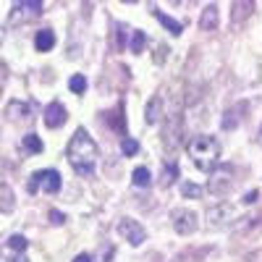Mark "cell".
Segmentation results:
<instances>
[{
    "mask_svg": "<svg viewBox=\"0 0 262 262\" xmlns=\"http://www.w3.org/2000/svg\"><path fill=\"white\" fill-rule=\"evenodd\" d=\"M66 155H69V163L74 165V170L79 173V176H92L95 165H97V158H100V149H97L95 139L86 134L84 128H76L71 142H69Z\"/></svg>",
    "mask_w": 262,
    "mask_h": 262,
    "instance_id": "obj_1",
    "label": "cell"
},
{
    "mask_svg": "<svg viewBox=\"0 0 262 262\" xmlns=\"http://www.w3.org/2000/svg\"><path fill=\"white\" fill-rule=\"evenodd\" d=\"M186 152H189L194 168H200L205 173H212L217 168V160H221V142H217L215 137L200 134L186 144Z\"/></svg>",
    "mask_w": 262,
    "mask_h": 262,
    "instance_id": "obj_2",
    "label": "cell"
},
{
    "mask_svg": "<svg viewBox=\"0 0 262 262\" xmlns=\"http://www.w3.org/2000/svg\"><path fill=\"white\" fill-rule=\"evenodd\" d=\"M29 194H37V191H45V194H58L60 191V173L53 170V168H45V170H37L34 176L29 179Z\"/></svg>",
    "mask_w": 262,
    "mask_h": 262,
    "instance_id": "obj_3",
    "label": "cell"
},
{
    "mask_svg": "<svg viewBox=\"0 0 262 262\" xmlns=\"http://www.w3.org/2000/svg\"><path fill=\"white\" fill-rule=\"evenodd\" d=\"M231 186H233V165H217V168L210 173L207 189H210L215 196H223V194H228Z\"/></svg>",
    "mask_w": 262,
    "mask_h": 262,
    "instance_id": "obj_4",
    "label": "cell"
},
{
    "mask_svg": "<svg viewBox=\"0 0 262 262\" xmlns=\"http://www.w3.org/2000/svg\"><path fill=\"white\" fill-rule=\"evenodd\" d=\"M45 6L39 0H21V3H13V13H11V24H24V21H32L37 16H42Z\"/></svg>",
    "mask_w": 262,
    "mask_h": 262,
    "instance_id": "obj_5",
    "label": "cell"
},
{
    "mask_svg": "<svg viewBox=\"0 0 262 262\" xmlns=\"http://www.w3.org/2000/svg\"><path fill=\"white\" fill-rule=\"evenodd\" d=\"M170 223H173V231L181 233V236H189L196 231V212L194 210H186V207H179L170 212Z\"/></svg>",
    "mask_w": 262,
    "mask_h": 262,
    "instance_id": "obj_6",
    "label": "cell"
},
{
    "mask_svg": "<svg viewBox=\"0 0 262 262\" xmlns=\"http://www.w3.org/2000/svg\"><path fill=\"white\" fill-rule=\"evenodd\" d=\"M118 233L126 238V242H128L131 247H139V244H144V238H147L144 228H142L137 221H128V217H123V221L118 223Z\"/></svg>",
    "mask_w": 262,
    "mask_h": 262,
    "instance_id": "obj_7",
    "label": "cell"
},
{
    "mask_svg": "<svg viewBox=\"0 0 262 262\" xmlns=\"http://www.w3.org/2000/svg\"><path fill=\"white\" fill-rule=\"evenodd\" d=\"M228 221H233V207L228 205H217L207 210V226L210 228H223Z\"/></svg>",
    "mask_w": 262,
    "mask_h": 262,
    "instance_id": "obj_8",
    "label": "cell"
},
{
    "mask_svg": "<svg viewBox=\"0 0 262 262\" xmlns=\"http://www.w3.org/2000/svg\"><path fill=\"white\" fill-rule=\"evenodd\" d=\"M66 118H69V113H66V107L60 102H50L45 107V126L48 128H60L66 123Z\"/></svg>",
    "mask_w": 262,
    "mask_h": 262,
    "instance_id": "obj_9",
    "label": "cell"
},
{
    "mask_svg": "<svg viewBox=\"0 0 262 262\" xmlns=\"http://www.w3.org/2000/svg\"><path fill=\"white\" fill-rule=\"evenodd\" d=\"M252 11H254V3H252V0H242V3H233V13H231L233 27L244 24V21L252 16Z\"/></svg>",
    "mask_w": 262,
    "mask_h": 262,
    "instance_id": "obj_10",
    "label": "cell"
},
{
    "mask_svg": "<svg viewBox=\"0 0 262 262\" xmlns=\"http://www.w3.org/2000/svg\"><path fill=\"white\" fill-rule=\"evenodd\" d=\"M149 11H152V16H155V18L160 21V24H163V27H165V29H168V32H170L173 37H179V34L184 32V27H181V21H176V18H170V16H165V13H163L160 8H155V6H152Z\"/></svg>",
    "mask_w": 262,
    "mask_h": 262,
    "instance_id": "obj_11",
    "label": "cell"
},
{
    "mask_svg": "<svg viewBox=\"0 0 262 262\" xmlns=\"http://www.w3.org/2000/svg\"><path fill=\"white\" fill-rule=\"evenodd\" d=\"M34 48H37L39 53L53 50V48H55V32H53V29H39V32L34 34Z\"/></svg>",
    "mask_w": 262,
    "mask_h": 262,
    "instance_id": "obj_12",
    "label": "cell"
},
{
    "mask_svg": "<svg viewBox=\"0 0 262 262\" xmlns=\"http://www.w3.org/2000/svg\"><path fill=\"white\" fill-rule=\"evenodd\" d=\"M217 27V6H207L202 11V18H200V29L202 32H215Z\"/></svg>",
    "mask_w": 262,
    "mask_h": 262,
    "instance_id": "obj_13",
    "label": "cell"
},
{
    "mask_svg": "<svg viewBox=\"0 0 262 262\" xmlns=\"http://www.w3.org/2000/svg\"><path fill=\"white\" fill-rule=\"evenodd\" d=\"M144 45H147V34L142 29H131V34H128V50L131 53H142Z\"/></svg>",
    "mask_w": 262,
    "mask_h": 262,
    "instance_id": "obj_14",
    "label": "cell"
},
{
    "mask_svg": "<svg viewBox=\"0 0 262 262\" xmlns=\"http://www.w3.org/2000/svg\"><path fill=\"white\" fill-rule=\"evenodd\" d=\"M176 179H179V165L176 163H165L163 173H160V186H170Z\"/></svg>",
    "mask_w": 262,
    "mask_h": 262,
    "instance_id": "obj_15",
    "label": "cell"
},
{
    "mask_svg": "<svg viewBox=\"0 0 262 262\" xmlns=\"http://www.w3.org/2000/svg\"><path fill=\"white\" fill-rule=\"evenodd\" d=\"M21 149L29 152V155H37V152H42V139L37 134H27L24 139H21Z\"/></svg>",
    "mask_w": 262,
    "mask_h": 262,
    "instance_id": "obj_16",
    "label": "cell"
},
{
    "mask_svg": "<svg viewBox=\"0 0 262 262\" xmlns=\"http://www.w3.org/2000/svg\"><path fill=\"white\" fill-rule=\"evenodd\" d=\"M160 107H163V100L160 97H152L149 102H147V123H158L160 121Z\"/></svg>",
    "mask_w": 262,
    "mask_h": 262,
    "instance_id": "obj_17",
    "label": "cell"
},
{
    "mask_svg": "<svg viewBox=\"0 0 262 262\" xmlns=\"http://www.w3.org/2000/svg\"><path fill=\"white\" fill-rule=\"evenodd\" d=\"M27 247H29V242L21 233H13L11 238H8V249L11 252H16V254H24L27 252Z\"/></svg>",
    "mask_w": 262,
    "mask_h": 262,
    "instance_id": "obj_18",
    "label": "cell"
},
{
    "mask_svg": "<svg viewBox=\"0 0 262 262\" xmlns=\"http://www.w3.org/2000/svg\"><path fill=\"white\" fill-rule=\"evenodd\" d=\"M131 181H134V186H149L152 184V176H149V170L147 168H137L134 173H131Z\"/></svg>",
    "mask_w": 262,
    "mask_h": 262,
    "instance_id": "obj_19",
    "label": "cell"
},
{
    "mask_svg": "<svg viewBox=\"0 0 262 262\" xmlns=\"http://www.w3.org/2000/svg\"><path fill=\"white\" fill-rule=\"evenodd\" d=\"M8 116H11V118H29V105H24V102H11V105H8Z\"/></svg>",
    "mask_w": 262,
    "mask_h": 262,
    "instance_id": "obj_20",
    "label": "cell"
},
{
    "mask_svg": "<svg viewBox=\"0 0 262 262\" xmlns=\"http://www.w3.org/2000/svg\"><path fill=\"white\" fill-rule=\"evenodd\" d=\"M107 123H111L116 131H121V134H123V131H126V126H123V105L116 107V113H113V116H107Z\"/></svg>",
    "mask_w": 262,
    "mask_h": 262,
    "instance_id": "obj_21",
    "label": "cell"
},
{
    "mask_svg": "<svg viewBox=\"0 0 262 262\" xmlns=\"http://www.w3.org/2000/svg\"><path fill=\"white\" fill-rule=\"evenodd\" d=\"M121 152H123L126 158L137 155V152H139V142H137V139H131V137H123V142H121Z\"/></svg>",
    "mask_w": 262,
    "mask_h": 262,
    "instance_id": "obj_22",
    "label": "cell"
},
{
    "mask_svg": "<svg viewBox=\"0 0 262 262\" xmlns=\"http://www.w3.org/2000/svg\"><path fill=\"white\" fill-rule=\"evenodd\" d=\"M69 86H71V92H74V95H81V92L86 90V79H84L81 74H76V76L69 79Z\"/></svg>",
    "mask_w": 262,
    "mask_h": 262,
    "instance_id": "obj_23",
    "label": "cell"
},
{
    "mask_svg": "<svg viewBox=\"0 0 262 262\" xmlns=\"http://www.w3.org/2000/svg\"><path fill=\"white\" fill-rule=\"evenodd\" d=\"M202 191H205V189H202L200 184H184V186H181V194H184V196H194V200H200Z\"/></svg>",
    "mask_w": 262,
    "mask_h": 262,
    "instance_id": "obj_24",
    "label": "cell"
},
{
    "mask_svg": "<svg viewBox=\"0 0 262 262\" xmlns=\"http://www.w3.org/2000/svg\"><path fill=\"white\" fill-rule=\"evenodd\" d=\"M236 126H238V116H236V111H226V116H223V128L231 131V128H236Z\"/></svg>",
    "mask_w": 262,
    "mask_h": 262,
    "instance_id": "obj_25",
    "label": "cell"
},
{
    "mask_svg": "<svg viewBox=\"0 0 262 262\" xmlns=\"http://www.w3.org/2000/svg\"><path fill=\"white\" fill-rule=\"evenodd\" d=\"M113 254H116V249H113V247H102V252H100V257H97L95 262H111V259H113Z\"/></svg>",
    "mask_w": 262,
    "mask_h": 262,
    "instance_id": "obj_26",
    "label": "cell"
},
{
    "mask_svg": "<svg viewBox=\"0 0 262 262\" xmlns=\"http://www.w3.org/2000/svg\"><path fill=\"white\" fill-rule=\"evenodd\" d=\"M50 221H53L55 226H60V223H66V215L58 212V210H50Z\"/></svg>",
    "mask_w": 262,
    "mask_h": 262,
    "instance_id": "obj_27",
    "label": "cell"
},
{
    "mask_svg": "<svg viewBox=\"0 0 262 262\" xmlns=\"http://www.w3.org/2000/svg\"><path fill=\"white\" fill-rule=\"evenodd\" d=\"M257 200H259V191H249V194L244 196V202H247V205H252V202H257Z\"/></svg>",
    "mask_w": 262,
    "mask_h": 262,
    "instance_id": "obj_28",
    "label": "cell"
},
{
    "mask_svg": "<svg viewBox=\"0 0 262 262\" xmlns=\"http://www.w3.org/2000/svg\"><path fill=\"white\" fill-rule=\"evenodd\" d=\"M74 262H95V259H92L90 254H86V252H81V254H76V257H74Z\"/></svg>",
    "mask_w": 262,
    "mask_h": 262,
    "instance_id": "obj_29",
    "label": "cell"
},
{
    "mask_svg": "<svg viewBox=\"0 0 262 262\" xmlns=\"http://www.w3.org/2000/svg\"><path fill=\"white\" fill-rule=\"evenodd\" d=\"M165 53H168V50H165V45H160V53H158V63H163V60H165Z\"/></svg>",
    "mask_w": 262,
    "mask_h": 262,
    "instance_id": "obj_30",
    "label": "cell"
},
{
    "mask_svg": "<svg viewBox=\"0 0 262 262\" xmlns=\"http://www.w3.org/2000/svg\"><path fill=\"white\" fill-rule=\"evenodd\" d=\"M11 262H29V259H27V257H24V254H16V257H13V259H11Z\"/></svg>",
    "mask_w": 262,
    "mask_h": 262,
    "instance_id": "obj_31",
    "label": "cell"
},
{
    "mask_svg": "<svg viewBox=\"0 0 262 262\" xmlns=\"http://www.w3.org/2000/svg\"><path fill=\"white\" fill-rule=\"evenodd\" d=\"M257 142L262 144V126H259V131H257Z\"/></svg>",
    "mask_w": 262,
    "mask_h": 262,
    "instance_id": "obj_32",
    "label": "cell"
}]
</instances>
